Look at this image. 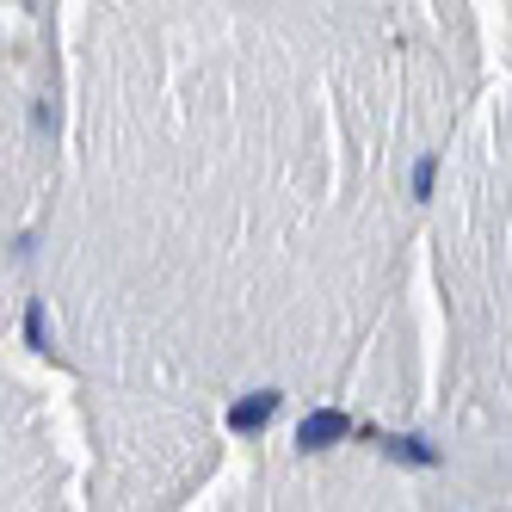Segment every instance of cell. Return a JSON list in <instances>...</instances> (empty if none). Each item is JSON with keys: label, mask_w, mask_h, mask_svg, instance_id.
<instances>
[{"label": "cell", "mask_w": 512, "mask_h": 512, "mask_svg": "<svg viewBox=\"0 0 512 512\" xmlns=\"http://www.w3.org/2000/svg\"><path fill=\"white\" fill-rule=\"evenodd\" d=\"M278 401H284L278 389H260V395H247V401H235V414H229V426H235V432H260V426H266V420L278 414Z\"/></svg>", "instance_id": "2"}, {"label": "cell", "mask_w": 512, "mask_h": 512, "mask_svg": "<svg viewBox=\"0 0 512 512\" xmlns=\"http://www.w3.org/2000/svg\"><path fill=\"white\" fill-rule=\"evenodd\" d=\"M432 179H438V155H426V161L414 167V198H420V204L432 198Z\"/></svg>", "instance_id": "4"}, {"label": "cell", "mask_w": 512, "mask_h": 512, "mask_svg": "<svg viewBox=\"0 0 512 512\" xmlns=\"http://www.w3.org/2000/svg\"><path fill=\"white\" fill-rule=\"evenodd\" d=\"M25 346H31V352H50V346H44V303L25 309Z\"/></svg>", "instance_id": "3"}, {"label": "cell", "mask_w": 512, "mask_h": 512, "mask_svg": "<svg viewBox=\"0 0 512 512\" xmlns=\"http://www.w3.org/2000/svg\"><path fill=\"white\" fill-rule=\"evenodd\" d=\"M340 438H352V420L334 414V408H315V414L297 426V451H327V445H340Z\"/></svg>", "instance_id": "1"}, {"label": "cell", "mask_w": 512, "mask_h": 512, "mask_svg": "<svg viewBox=\"0 0 512 512\" xmlns=\"http://www.w3.org/2000/svg\"><path fill=\"white\" fill-rule=\"evenodd\" d=\"M389 451H395V457H408V463H438V457L420 445V438H389Z\"/></svg>", "instance_id": "5"}]
</instances>
